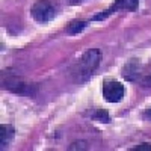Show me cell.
<instances>
[{"mask_svg": "<svg viewBox=\"0 0 151 151\" xmlns=\"http://www.w3.org/2000/svg\"><path fill=\"white\" fill-rule=\"evenodd\" d=\"M101 55H100V50L97 48H91L88 50L86 53H83V56L76 62V65L73 67V79L77 83H83L94 74V71L97 70Z\"/></svg>", "mask_w": 151, "mask_h": 151, "instance_id": "cell-1", "label": "cell"}, {"mask_svg": "<svg viewBox=\"0 0 151 151\" xmlns=\"http://www.w3.org/2000/svg\"><path fill=\"white\" fill-rule=\"evenodd\" d=\"M15 136V130L11 124H2L0 125V148L5 150L9 147V144L12 142Z\"/></svg>", "mask_w": 151, "mask_h": 151, "instance_id": "cell-6", "label": "cell"}, {"mask_svg": "<svg viewBox=\"0 0 151 151\" xmlns=\"http://www.w3.org/2000/svg\"><path fill=\"white\" fill-rule=\"evenodd\" d=\"M94 118H95L98 122H110V118H109V115H107V112H104V110H97L95 115H94Z\"/></svg>", "mask_w": 151, "mask_h": 151, "instance_id": "cell-9", "label": "cell"}, {"mask_svg": "<svg viewBox=\"0 0 151 151\" xmlns=\"http://www.w3.org/2000/svg\"><path fill=\"white\" fill-rule=\"evenodd\" d=\"M132 151H151V145L150 144H141V145H137L136 148H133Z\"/></svg>", "mask_w": 151, "mask_h": 151, "instance_id": "cell-10", "label": "cell"}, {"mask_svg": "<svg viewBox=\"0 0 151 151\" xmlns=\"http://www.w3.org/2000/svg\"><path fill=\"white\" fill-rule=\"evenodd\" d=\"M85 27H86V21H74V23H71V24H70L68 32H70V33H73V35H76V33L82 32Z\"/></svg>", "mask_w": 151, "mask_h": 151, "instance_id": "cell-8", "label": "cell"}, {"mask_svg": "<svg viewBox=\"0 0 151 151\" xmlns=\"http://www.w3.org/2000/svg\"><path fill=\"white\" fill-rule=\"evenodd\" d=\"M5 88L11 92H15V94H26V95H32L36 89V86L33 83H27L21 79H17V77H11V79H6L3 82Z\"/></svg>", "mask_w": 151, "mask_h": 151, "instance_id": "cell-5", "label": "cell"}, {"mask_svg": "<svg viewBox=\"0 0 151 151\" xmlns=\"http://www.w3.org/2000/svg\"><path fill=\"white\" fill-rule=\"evenodd\" d=\"M30 14H32L35 21L41 23V24H45L48 21H52L56 17L58 12H56V8L50 3L48 0H38V2L32 6Z\"/></svg>", "mask_w": 151, "mask_h": 151, "instance_id": "cell-2", "label": "cell"}, {"mask_svg": "<svg viewBox=\"0 0 151 151\" xmlns=\"http://www.w3.org/2000/svg\"><path fill=\"white\" fill-rule=\"evenodd\" d=\"M139 76V60L132 59L129 64H125L122 68V77L127 80H136Z\"/></svg>", "mask_w": 151, "mask_h": 151, "instance_id": "cell-7", "label": "cell"}, {"mask_svg": "<svg viewBox=\"0 0 151 151\" xmlns=\"http://www.w3.org/2000/svg\"><path fill=\"white\" fill-rule=\"evenodd\" d=\"M101 92H103V97L106 98V101L119 103L124 98L125 89H124V85L116 80H104L101 86Z\"/></svg>", "mask_w": 151, "mask_h": 151, "instance_id": "cell-4", "label": "cell"}, {"mask_svg": "<svg viewBox=\"0 0 151 151\" xmlns=\"http://www.w3.org/2000/svg\"><path fill=\"white\" fill-rule=\"evenodd\" d=\"M147 83H148V85H151V77H150V79L147 80Z\"/></svg>", "mask_w": 151, "mask_h": 151, "instance_id": "cell-13", "label": "cell"}, {"mask_svg": "<svg viewBox=\"0 0 151 151\" xmlns=\"http://www.w3.org/2000/svg\"><path fill=\"white\" fill-rule=\"evenodd\" d=\"M83 2H86V0H67V3H68V5H71V6L80 5V3H83Z\"/></svg>", "mask_w": 151, "mask_h": 151, "instance_id": "cell-11", "label": "cell"}, {"mask_svg": "<svg viewBox=\"0 0 151 151\" xmlns=\"http://www.w3.org/2000/svg\"><path fill=\"white\" fill-rule=\"evenodd\" d=\"M144 118H145L147 121H151V109H148V110L144 113Z\"/></svg>", "mask_w": 151, "mask_h": 151, "instance_id": "cell-12", "label": "cell"}, {"mask_svg": "<svg viewBox=\"0 0 151 151\" xmlns=\"http://www.w3.org/2000/svg\"><path fill=\"white\" fill-rule=\"evenodd\" d=\"M139 5V0H115L106 11L100 12L95 17H92V21H101V20H106L109 15L115 14L118 11H134Z\"/></svg>", "mask_w": 151, "mask_h": 151, "instance_id": "cell-3", "label": "cell"}]
</instances>
